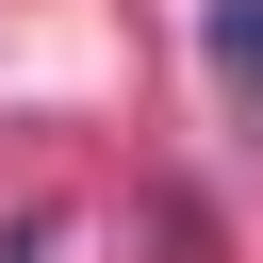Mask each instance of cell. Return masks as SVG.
<instances>
[{"mask_svg": "<svg viewBox=\"0 0 263 263\" xmlns=\"http://www.w3.org/2000/svg\"><path fill=\"white\" fill-rule=\"evenodd\" d=\"M197 49H214V82H230V99H263V0H214V16H197Z\"/></svg>", "mask_w": 263, "mask_h": 263, "instance_id": "obj_1", "label": "cell"}]
</instances>
